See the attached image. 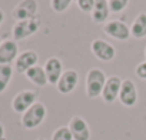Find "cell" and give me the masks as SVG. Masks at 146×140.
<instances>
[{"mask_svg": "<svg viewBox=\"0 0 146 140\" xmlns=\"http://www.w3.org/2000/svg\"><path fill=\"white\" fill-rule=\"evenodd\" d=\"M106 73L99 67H92L86 73V80H85V92L89 99H96L102 96L103 87L106 85Z\"/></svg>", "mask_w": 146, "mask_h": 140, "instance_id": "obj_1", "label": "cell"}, {"mask_svg": "<svg viewBox=\"0 0 146 140\" xmlns=\"http://www.w3.org/2000/svg\"><path fill=\"white\" fill-rule=\"evenodd\" d=\"M47 116V109L42 102H36L30 109H27L20 119V124L27 129V130H33L37 129L46 119Z\"/></svg>", "mask_w": 146, "mask_h": 140, "instance_id": "obj_2", "label": "cell"}, {"mask_svg": "<svg viewBox=\"0 0 146 140\" xmlns=\"http://www.w3.org/2000/svg\"><path fill=\"white\" fill-rule=\"evenodd\" d=\"M40 19L36 16V17H32V19H26V20H19L15 23L13 26V30H12V34H13V40H25L33 34H36L40 29Z\"/></svg>", "mask_w": 146, "mask_h": 140, "instance_id": "obj_3", "label": "cell"}, {"mask_svg": "<svg viewBox=\"0 0 146 140\" xmlns=\"http://www.w3.org/2000/svg\"><path fill=\"white\" fill-rule=\"evenodd\" d=\"M103 32L109 37H112L115 40H119V42H126V40H129V37H132L130 27L122 20H109V22H106L105 26H103Z\"/></svg>", "mask_w": 146, "mask_h": 140, "instance_id": "obj_4", "label": "cell"}, {"mask_svg": "<svg viewBox=\"0 0 146 140\" xmlns=\"http://www.w3.org/2000/svg\"><path fill=\"white\" fill-rule=\"evenodd\" d=\"M90 50L93 53V56L96 59H99L100 61H112L116 57V49L113 44H110L109 42L103 40V39H95L90 43Z\"/></svg>", "mask_w": 146, "mask_h": 140, "instance_id": "obj_5", "label": "cell"}, {"mask_svg": "<svg viewBox=\"0 0 146 140\" xmlns=\"http://www.w3.org/2000/svg\"><path fill=\"white\" fill-rule=\"evenodd\" d=\"M37 102V93L33 90H22L12 100V109L15 113L23 114L27 109H30Z\"/></svg>", "mask_w": 146, "mask_h": 140, "instance_id": "obj_6", "label": "cell"}, {"mask_svg": "<svg viewBox=\"0 0 146 140\" xmlns=\"http://www.w3.org/2000/svg\"><path fill=\"white\" fill-rule=\"evenodd\" d=\"M78 83H79V73L75 69H67L63 72L62 77L59 79L56 89L60 94H70L78 87Z\"/></svg>", "mask_w": 146, "mask_h": 140, "instance_id": "obj_7", "label": "cell"}, {"mask_svg": "<svg viewBox=\"0 0 146 140\" xmlns=\"http://www.w3.org/2000/svg\"><path fill=\"white\" fill-rule=\"evenodd\" d=\"M69 129L73 136V140H90V127L82 116H73L69 122Z\"/></svg>", "mask_w": 146, "mask_h": 140, "instance_id": "obj_8", "label": "cell"}, {"mask_svg": "<svg viewBox=\"0 0 146 140\" xmlns=\"http://www.w3.org/2000/svg\"><path fill=\"white\" fill-rule=\"evenodd\" d=\"M39 10V5L36 0H22L16 5V7L12 12V16L19 22V20H26V19H32L36 17Z\"/></svg>", "mask_w": 146, "mask_h": 140, "instance_id": "obj_9", "label": "cell"}, {"mask_svg": "<svg viewBox=\"0 0 146 140\" xmlns=\"http://www.w3.org/2000/svg\"><path fill=\"white\" fill-rule=\"evenodd\" d=\"M122 82H123V80H122L119 76H110V77H108L106 85H105L103 92H102V96H100L105 103L112 104V103H115V102L119 99Z\"/></svg>", "mask_w": 146, "mask_h": 140, "instance_id": "obj_10", "label": "cell"}, {"mask_svg": "<svg viewBox=\"0 0 146 140\" xmlns=\"http://www.w3.org/2000/svg\"><path fill=\"white\" fill-rule=\"evenodd\" d=\"M117 100L125 107H133L137 103V89H136V85L133 83V80L125 79L122 82V87H120Z\"/></svg>", "mask_w": 146, "mask_h": 140, "instance_id": "obj_11", "label": "cell"}, {"mask_svg": "<svg viewBox=\"0 0 146 140\" xmlns=\"http://www.w3.org/2000/svg\"><path fill=\"white\" fill-rule=\"evenodd\" d=\"M44 72H46V76H47V82L49 85L52 86H56L59 79L62 77L63 75V63L59 57H49L44 63Z\"/></svg>", "mask_w": 146, "mask_h": 140, "instance_id": "obj_12", "label": "cell"}, {"mask_svg": "<svg viewBox=\"0 0 146 140\" xmlns=\"http://www.w3.org/2000/svg\"><path fill=\"white\" fill-rule=\"evenodd\" d=\"M37 63H39V54L35 50H25L17 56V59L15 61V67H16L17 73L25 75L29 69H32Z\"/></svg>", "mask_w": 146, "mask_h": 140, "instance_id": "obj_13", "label": "cell"}, {"mask_svg": "<svg viewBox=\"0 0 146 140\" xmlns=\"http://www.w3.org/2000/svg\"><path fill=\"white\" fill-rule=\"evenodd\" d=\"M19 44L16 40H3L0 46V64H10L19 56Z\"/></svg>", "mask_w": 146, "mask_h": 140, "instance_id": "obj_14", "label": "cell"}, {"mask_svg": "<svg viewBox=\"0 0 146 140\" xmlns=\"http://www.w3.org/2000/svg\"><path fill=\"white\" fill-rule=\"evenodd\" d=\"M109 15H110V9H109L108 0H96L95 6H93V10H92V13H90L92 22L96 23V24L106 23Z\"/></svg>", "mask_w": 146, "mask_h": 140, "instance_id": "obj_15", "label": "cell"}, {"mask_svg": "<svg viewBox=\"0 0 146 140\" xmlns=\"http://www.w3.org/2000/svg\"><path fill=\"white\" fill-rule=\"evenodd\" d=\"M25 76L27 77L29 82H32L37 87H44V86L49 85L47 76H46V72H44V67L40 66V64H36L32 69H29L27 72L25 73Z\"/></svg>", "mask_w": 146, "mask_h": 140, "instance_id": "obj_16", "label": "cell"}, {"mask_svg": "<svg viewBox=\"0 0 146 140\" xmlns=\"http://www.w3.org/2000/svg\"><path fill=\"white\" fill-rule=\"evenodd\" d=\"M130 34L135 39H143L146 37V13H139L130 26Z\"/></svg>", "mask_w": 146, "mask_h": 140, "instance_id": "obj_17", "label": "cell"}, {"mask_svg": "<svg viewBox=\"0 0 146 140\" xmlns=\"http://www.w3.org/2000/svg\"><path fill=\"white\" fill-rule=\"evenodd\" d=\"M13 77V67L10 64H0V94L5 93Z\"/></svg>", "mask_w": 146, "mask_h": 140, "instance_id": "obj_18", "label": "cell"}, {"mask_svg": "<svg viewBox=\"0 0 146 140\" xmlns=\"http://www.w3.org/2000/svg\"><path fill=\"white\" fill-rule=\"evenodd\" d=\"M50 140H73V136L70 133L69 126H60V127H57L52 133Z\"/></svg>", "mask_w": 146, "mask_h": 140, "instance_id": "obj_19", "label": "cell"}, {"mask_svg": "<svg viewBox=\"0 0 146 140\" xmlns=\"http://www.w3.org/2000/svg\"><path fill=\"white\" fill-rule=\"evenodd\" d=\"M73 0H50V7L54 13H64L70 5H72Z\"/></svg>", "mask_w": 146, "mask_h": 140, "instance_id": "obj_20", "label": "cell"}, {"mask_svg": "<svg viewBox=\"0 0 146 140\" xmlns=\"http://www.w3.org/2000/svg\"><path fill=\"white\" fill-rule=\"evenodd\" d=\"M130 0H108L110 13H122L127 6Z\"/></svg>", "mask_w": 146, "mask_h": 140, "instance_id": "obj_21", "label": "cell"}, {"mask_svg": "<svg viewBox=\"0 0 146 140\" xmlns=\"http://www.w3.org/2000/svg\"><path fill=\"white\" fill-rule=\"evenodd\" d=\"M95 2L96 0H76V5L82 13H92Z\"/></svg>", "mask_w": 146, "mask_h": 140, "instance_id": "obj_22", "label": "cell"}, {"mask_svg": "<svg viewBox=\"0 0 146 140\" xmlns=\"http://www.w3.org/2000/svg\"><path fill=\"white\" fill-rule=\"evenodd\" d=\"M135 73H136V76H137L139 79L146 80V60L140 61V63L136 66V69H135Z\"/></svg>", "mask_w": 146, "mask_h": 140, "instance_id": "obj_23", "label": "cell"}, {"mask_svg": "<svg viewBox=\"0 0 146 140\" xmlns=\"http://www.w3.org/2000/svg\"><path fill=\"white\" fill-rule=\"evenodd\" d=\"M0 140H6V129L2 122H0Z\"/></svg>", "mask_w": 146, "mask_h": 140, "instance_id": "obj_24", "label": "cell"}, {"mask_svg": "<svg viewBox=\"0 0 146 140\" xmlns=\"http://www.w3.org/2000/svg\"><path fill=\"white\" fill-rule=\"evenodd\" d=\"M5 22V12L0 9V26H2V23Z\"/></svg>", "mask_w": 146, "mask_h": 140, "instance_id": "obj_25", "label": "cell"}, {"mask_svg": "<svg viewBox=\"0 0 146 140\" xmlns=\"http://www.w3.org/2000/svg\"><path fill=\"white\" fill-rule=\"evenodd\" d=\"M143 54H145V60H146V46H145V52H143Z\"/></svg>", "mask_w": 146, "mask_h": 140, "instance_id": "obj_26", "label": "cell"}, {"mask_svg": "<svg viewBox=\"0 0 146 140\" xmlns=\"http://www.w3.org/2000/svg\"><path fill=\"white\" fill-rule=\"evenodd\" d=\"M2 43H3V40H2V37H0V46H2Z\"/></svg>", "mask_w": 146, "mask_h": 140, "instance_id": "obj_27", "label": "cell"}, {"mask_svg": "<svg viewBox=\"0 0 146 140\" xmlns=\"http://www.w3.org/2000/svg\"><path fill=\"white\" fill-rule=\"evenodd\" d=\"M37 140H46V139H43V137H39V139H37Z\"/></svg>", "mask_w": 146, "mask_h": 140, "instance_id": "obj_28", "label": "cell"}]
</instances>
